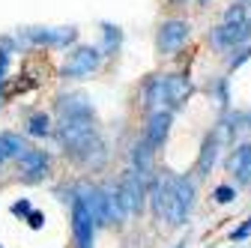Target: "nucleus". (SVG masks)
Here are the masks:
<instances>
[{
  "label": "nucleus",
  "mask_w": 251,
  "mask_h": 248,
  "mask_svg": "<svg viewBox=\"0 0 251 248\" xmlns=\"http://www.w3.org/2000/svg\"><path fill=\"white\" fill-rule=\"evenodd\" d=\"M3 162H9V159H6V152H3V149H0V165H3Z\"/></svg>",
  "instance_id": "27"
},
{
  "label": "nucleus",
  "mask_w": 251,
  "mask_h": 248,
  "mask_svg": "<svg viewBox=\"0 0 251 248\" xmlns=\"http://www.w3.org/2000/svg\"><path fill=\"white\" fill-rule=\"evenodd\" d=\"M120 30L117 27H111V24H105V51H114V48H120Z\"/></svg>",
  "instance_id": "22"
},
{
  "label": "nucleus",
  "mask_w": 251,
  "mask_h": 248,
  "mask_svg": "<svg viewBox=\"0 0 251 248\" xmlns=\"http://www.w3.org/2000/svg\"><path fill=\"white\" fill-rule=\"evenodd\" d=\"M6 66H9V54L0 51V81H3V75H6Z\"/></svg>",
  "instance_id": "25"
},
{
  "label": "nucleus",
  "mask_w": 251,
  "mask_h": 248,
  "mask_svg": "<svg viewBox=\"0 0 251 248\" xmlns=\"http://www.w3.org/2000/svg\"><path fill=\"white\" fill-rule=\"evenodd\" d=\"M57 111L63 117H93V105L84 93H69V96L57 99Z\"/></svg>",
  "instance_id": "12"
},
{
  "label": "nucleus",
  "mask_w": 251,
  "mask_h": 248,
  "mask_svg": "<svg viewBox=\"0 0 251 248\" xmlns=\"http://www.w3.org/2000/svg\"><path fill=\"white\" fill-rule=\"evenodd\" d=\"M192 206H195V182L188 179V176H174V195H171V203H168L165 219L174 227H179V224H185Z\"/></svg>",
  "instance_id": "2"
},
{
  "label": "nucleus",
  "mask_w": 251,
  "mask_h": 248,
  "mask_svg": "<svg viewBox=\"0 0 251 248\" xmlns=\"http://www.w3.org/2000/svg\"><path fill=\"white\" fill-rule=\"evenodd\" d=\"M165 81H168V105H182V99L192 93L188 81L182 75H165Z\"/></svg>",
  "instance_id": "17"
},
{
  "label": "nucleus",
  "mask_w": 251,
  "mask_h": 248,
  "mask_svg": "<svg viewBox=\"0 0 251 248\" xmlns=\"http://www.w3.org/2000/svg\"><path fill=\"white\" fill-rule=\"evenodd\" d=\"M152 147L147 144V141H138L135 147H132V168L141 174V176H147L150 171H152Z\"/></svg>",
  "instance_id": "16"
},
{
  "label": "nucleus",
  "mask_w": 251,
  "mask_h": 248,
  "mask_svg": "<svg viewBox=\"0 0 251 248\" xmlns=\"http://www.w3.org/2000/svg\"><path fill=\"white\" fill-rule=\"evenodd\" d=\"M251 39V21L248 24H218L212 33H209V42L215 48H239V45H248Z\"/></svg>",
  "instance_id": "7"
},
{
  "label": "nucleus",
  "mask_w": 251,
  "mask_h": 248,
  "mask_svg": "<svg viewBox=\"0 0 251 248\" xmlns=\"http://www.w3.org/2000/svg\"><path fill=\"white\" fill-rule=\"evenodd\" d=\"M245 236H251V219H248L242 227H236V230H233V242H239V239H245Z\"/></svg>",
  "instance_id": "23"
},
{
  "label": "nucleus",
  "mask_w": 251,
  "mask_h": 248,
  "mask_svg": "<svg viewBox=\"0 0 251 248\" xmlns=\"http://www.w3.org/2000/svg\"><path fill=\"white\" fill-rule=\"evenodd\" d=\"M30 227H42V215L39 212H30Z\"/></svg>",
  "instance_id": "26"
},
{
  "label": "nucleus",
  "mask_w": 251,
  "mask_h": 248,
  "mask_svg": "<svg viewBox=\"0 0 251 248\" xmlns=\"http://www.w3.org/2000/svg\"><path fill=\"white\" fill-rule=\"evenodd\" d=\"M230 174L236 176L239 185H251V144H239L227 162Z\"/></svg>",
  "instance_id": "11"
},
{
  "label": "nucleus",
  "mask_w": 251,
  "mask_h": 248,
  "mask_svg": "<svg viewBox=\"0 0 251 248\" xmlns=\"http://www.w3.org/2000/svg\"><path fill=\"white\" fill-rule=\"evenodd\" d=\"M57 141L63 144L66 152L81 156V152L96 141V135H93V117H63L60 129H57Z\"/></svg>",
  "instance_id": "1"
},
{
  "label": "nucleus",
  "mask_w": 251,
  "mask_h": 248,
  "mask_svg": "<svg viewBox=\"0 0 251 248\" xmlns=\"http://www.w3.org/2000/svg\"><path fill=\"white\" fill-rule=\"evenodd\" d=\"M117 198L123 200V206H126V212L129 215H135V212H141L144 209V198H147V185H144V176L135 171V168H129L123 176H120V182H117Z\"/></svg>",
  "instance_id": "3"
},
{
  "label": "nucleus",
  "mask_w": 251,
  "mask_h": 248,
  "mask_svg": "<svg viewBox=\"0 0 251 248\" xmlns=\"http://www.w3.org/2000/svg\"><path fill=\"white\" fill-rule=\"evenodd\" d=\"M218 147H222V135H218V132L206 135V141L201 147V156H198V176H206L212 171V165L218 159Z\"/></svg>",
  "instance_id": "14"
},
{
  "label": "nucleus",
  "mask_w": 251,
  "mask_h": 248,
  "mask_svg": "<svg viewBox=\"0 0 251 248\" xmlns=\"http://www.w3.org/2000/svg\"><path fill=\"white\" fill-rule=\"evenodd\" d=\"M27 135L33 138H48L51 135V117L48 114H33L27 120Z\"/></svg>",
  "instance_id": "19"
},
{
  "label": "nucleus",
  "mask_w": 251,
  "mask_h": 248,
  "mask_svg": "<svg viewBox=\"0 0 251 248\" xmlns=\"http://www.w3.org/2000/svg\"><path fill=\"white\" fill-rule=\"evenodd\" d=\"M188 36H192V27H188V21H182V18H171V21H165V24L159 27L155 48H159L162 54H174V51H179V48L188 42Z\"/></svg>",
  "instance_id": "5"
},
{
  "label": "nucleus",
  "mask_w": 251,
  "mask_h": 248,
  "mask_svg": "<svg viewBox=\"0 0 251 248\" xmlns=\"http://www.w3.org/2000/svg\"><path fill=\"white\" fill-rule=\"evenodd\" d=\"M12 212L15 215H30V203L27 200H18V203H12Z\"/></svg>",
  "instance_id": "24"
},
{
  "label": "nucleus",
  "mask_w": 251,
  "mask_h": 248,
  "mask_svg": "<svg viewBox=\"0 0 251 248\" xmlns=\"http://www.w3.org/2000/svg\"><path fill=\"white\" fill-rule=\"evenodd\" d=\"M0 149L6 152V159H21L30 147L21 141V135H15V132H3V135H0Z\"/></svg>",
  "instance_id": "18"
},
{
  "label": "nucleus",
  "mask_w": 251,
  "mask_h": 248,
  "mask_svg": "<svg viewBox=\"0 0 251 248\" xmlns=\"http://www.w3.org/2000/svg\"><path fill=\"white\" fill-rule=\"evenodd\" d=\"M171 195H174V179L165 176V179H155V182H152L150 198H152V215H155V219H165Z\"/></svg>",
  "instance_id": "13"
},
{
  "label": "nucleus",
  "mask_w": 251,
  "mask_h": 248,
  "mask_svg": "<svg viewBox=\"0 0 251 248\" xmlns=\"http://www.w3.org/2000/svg\"><path fill=\"white\" fill-rule=\"evenodd\" d=\"M72 233L78 248H93V233H96V222H93V212L81 198H72Z\"/></svg>",
  "instance_id": "6"
},
{
  "label": "nucleus",
  "mask_w": 251,
  "mask_h": 248,
  "mask_svg": "<svg viewBox=\"0 0 251 248\" xmlns=\"http://www.w3.org/2000/svg\"><path fill=\"white\" fill-rule=\"evenodd\" d=\"M48 171V152L45 149H27L18 159V174L24 176V182H39Z\"/></svg>",
  "instance_id": "9"
},
{
  "label": "nucleus",
  "mask_w": 251,
  "mask_h": 248,
  "mask_svg": "<svg viewBox=\"0 0 251 248\" xmlns=\"http://www.w3.org/2000/svg\"><path fill=\"white\" fill-rule=\"evenodd\" d=\"M245 60H251V45H239V48H233V54H230V60H227V66H230V69H239Z\"/></svg>",
  "instance_id": "20"
},
{
  "label": "nucleus",
  "mask_w": 251,
  "mask_h": 248,
  "mask_svg": "<svg viewBox=\"0 0 251 248\" xmlns=\"http://www.w3.org/2000/svg\"><path fill=\"white\" fill-rule=\"evenodd\" d=\"M78 198L90 206L96 227H108V224H111V200H108V189H96V185L90 189V185H84Z\"/></svg>",
  "instance_id": "8"
},
{
  "label": "nucleus",
  "mask_w": 251,
  "mask_h": 248,
  "mask_svg": "<svg viewBox=\"0 0 251 248\" xmlns=\"http://www.w3.org/2000/svg\"><path fill=\"white\" fill-rule=\"evenodd\" d=\"M171 123H174V114H171L168 108H165V111H155V114L150 117V126H147L144 141H147L152 149L165 147V141H168V135H171Z\"/></svg>",
  "instance_id": "10"
},
{
  "label": "nucleus",
  "mask_w": 251,
  "mask_h": 248,
  "mask_svg": "<svg viewBox=\"0 0 251 248\" xmlns=\"http://www.w3.org/2000/svg\"><path fill=\"white\" fill-rule=\"evenodd\" d=\"M99 60H102V51L99 48H93V45H81L75 48L69 57H66V63H63V75L66 78H84V75H93L99 69Z\"/></svg>",
  "instance_id": "4"
},
{
  "label": "nucleus",
  "mask_w": 251,
  "mask_h": 248,
  "mask_svg": "<svg viewBox=\"0 0 251 248\" xmlns=\"http://www.w3.org/2000/svg\"><path fill=\"white\" fill-rule=\"evenodd\" d=\"M212 198L218 203H230V200H236V189H233V185H218V189L212 192Z\"/></svg>",
  "instance_id": "21"
},
{
  "label": "nucleus",
  "mask_w": 251,
  "mask_h": 248,
  "mask_svg": "<svg viewBox=\"0 0 251 248\" xmlns=\"http://www.w3.org/2000/svg\"><path fill=\"white\" fill-rule=\"evenodd\" d=\"M147 105L152 108V114L165 111V105H168V81H165V75L150 78V84H147Z\"/></svg>",
  "instance_id": "15"
}]
</instances>
